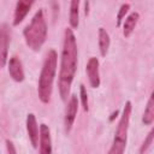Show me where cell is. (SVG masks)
<instances>
[{
	"label": "cell",
	"instance_id": "obj_18",
	"mask_svg": "<svg viewBox=\"0 0 154 154\" xmlns=\"http://www.w3.org/2000/svg\"><path fill=\"white\" fill-rule=\"evenodd\" d=\"M79 90H81V101H82V106H83V109L87 112L89 109L88 107V94H87V90H85V87L83 84L79 85Z\"/></svg>",
	"mask_w": 154,
	"mask_h": 154
},
{
	"label": "cell",
	"instance_id": "obj_5",
	"mask_svg": "<svg viewBox=\"0 0 154 154\" xmlns=\"http://www.w3.org/2000/svg\"><path fill=\"white\" fill-rule=\"evenodd\" d=\"M10 45V28L7 24L0 25V69H2L7 61Z\"/></svg>",
	"mask_w": 154,
	"mask_h": 154
},
{
	"label": "cell",
	"instance_id": "obj_15",
	"mask_svg": "<svg viewBox=\"0 0 154 154\" xmlns=\"http://www.w3.org/2000/svg\"><path fill=\"white\" fill-rule=\"evenodd\" d=\"M78 7H79V1L78 0H72L70 2V25L76 29L78 26V18H79V12H78Z\"/></svg>",
	"mask_w": 154,
	"mask_h": 154
},
{
	"label": "cell",
	"instance_id": "obj_8",
	"mask_svg": "<svg viewBox=\"0 0 154 154\" xmlns=\"http://www.w3.org/2000/svg\"><path fill=\"white\" fill-rule=\"evenodd\" d=\"M26 131H28V136H29V140H30L32 147L37 148L38 141H40V135H38L37 122H36L34 113H29L26 117Z\"/></svg>",
	"mask_w": 154,
	"mask_h": 154
},
{
	"label": "cell",
	"instance_id": "obj_17",
	"mask_svg": "<svg viewBox=\"0 0 154 154\" xmlns=\"http://www.w3.org/2000/svg\"><path fill=\"white\" fill-rule=\"evenodd\" d=\"M129 8H130V5H129V4H123V5L120 6L119 12H118V14H117V26H120L122 20H123V18L125 17V14L128 13Z\"/></svg>",
	"mask_w": 154,
	"mask_h": 154
},
{
	"label": "cell",
	"instance_id": "obj_4",
	"mask_svg": "<svg viewBox=\"0 0 154 154\" xmlns=\"http://www.w3.org/2000/svg\"><path fill=\"white\" fill-rule=\"evenodd\" d=\"M131 109H132L131 102L126 101V103L123 108V113L120 116L119 123L117 125L113 143L111 146L108 154H124L125 148H126V141H128V130H129Z\"/></svg>",
	"mask_w": 154,
	"mask_h": 154
},
{
	"label": "cell",
	"instance_id": "obj_3",
	"mask_svg": "<svg viewBox=\"0 0 154 154\" xmlns=\"http://www.w3.org/2000/svg\"><path fill=\"white\" fill-rule=\"evenodd\" d=\"M25 42L32 51H40L47 37V24L43 11L38 10L23 31Z\"/></svg>",
	"mask_w": 154,
	"mask_h": 154
},
{
	"label": "cell",
	"instance_id": "obj_7",
	"mask_svg": "<svg viewBox=\"0 0 154 154\" xmlns=\"http://www.w3.org/2000/svg\"><path fill=\"white\" fill-rule=\"evenodd\" d=\"M87 75L89 83L93 88L100 87V73H99V60L95 57H91L87 63Z\"/></svg>",
	"mask_w": 154,
	"mask_h": 154
},
{
	"label": "cell",
	"instance_id": "obj_20",
	"mask_svg": "<svg viewBox=\"0 0 154 154\" xmlns=\"http://www.w3.org/2000/svg\"><path fill=\"white\" fill-rule=\"evenodd\" d=\"M84 6H85L84 12H85V14H88V13H89V10H88V7H89V2H84Z\"/></svg>",
	"mask_w": 154,
	"mask_h": 154
},
{
	"label": "cell",
	"instance_id": "obj_10",
	"mask_svg": "<svg viewBox=\"0 0 154 154\" xmlns=\"http://www.w3.org/2000/svg\"><path fill=\"white\" fill-rule=\"evenodd\" d=\"M8 73L16 82H23L24 81V70L22 61L17 57H12L8 61Z\"/></svg>",
	"mask_w": 154,
	"mask_h": 154
},
{
	"label": "cell",
	"instance_id": "obj_16",
	"mask_svg": "<svg viewBox=\"0 0 154 154\" xmlns=\"http://www.w3.org/2000/svg\"><path fill=\"white\" fill-rule=\"evenodd\" d=\"M153 137H154V130H150L148 136H147V138L143 141V143H142V146L140 148V154H144V152H147V149L150 147V144L153 142Z\"/></svg>",
	"mask_w": 154,
	"mask_h": 154
},
{
	"label": "cell",
	"instance_id": "obj_6",
	"mask_svg": "<svg viewBox=\"0 0 154 154\" xmlns=\"http://www.w3.org/2000/svg\"><path fill=\"white\" fill-rule=\"evenodd\" d=\"M77 109H78V100H77L76 95H72L70 97V100L67 102V106H66V109H65L64 124H65L66 132H70V130L73 125V122H75V118H76V114H77Z\"/></svg>",
	"mask_w": 154,
	"mask_h": 154
},
{
	"label": "cell",
	"instance_id": "obj_9",
	"mask_svg": "<svg viewBox=\"0 0 154 154\" xmlns=\"http://www.w3.org/2000/svg\"><path fill=\"white\" fill-rule=\"evenodd\" d=\"M40 154H52V140L51 131L46 124L40 126Z\"/></svg>",
	"mask_w": 154,
	"mask_h": 154
},
{
	"label": "cell",
	"instance_id": "obj_19",
	"mask_svg": "<svg viewBox=\"0 0 154 154\" xmlns=\"http://www.w3.org/2000/svg\"><path fill=\"white\" fill-rule=\"evenodd\" d=\"M6 147H7V152H8V154H17V150H16L14 144L12 143V141L6 140Z\"/></svg>",
	"mask_w": 154,
	"mask_h": 154
},
{
	"label": "cell",
	"instance_id": "obj_12",
	"mask_svg": "<svg viewBox=\"0 0 154 154\" xmlns=\"http://www.w3.org/2000/svg\"><path fill=\"white\" fill-rule=\"evenodd\" d=\"M138 18H140V14L137 12H132L125 18V22H124V25H123V28H124L123 29V35L125 37H129L132 34V31H134V29H135V26L138 22Z\"/></svg>",
	"mask_w": 154,
	"mask_h": 154
},
{
	"label": "cell",
	"instance_id": "obj_2",
	"mask_svg": "<svg viewBox=\"0 0 154 154\" xmlns=\"http://www.w3.org/2000/svg\"><path fill=\"white\" fill-rule=\"evenodd\" d=\"M57 71V52L51 49L45 59L41 75L38 78V97L43 103H48L52 95L53 82Z\"/></svg>",
	"mask_w": 154,
	"mask_h": 154
},
{
	"label": "cell",
	"instance_id": "obj_14",
	"mask_svg": "<svg viewBox=\"0 0 154 154\" xmlns=\"http://www.w3.org/2000/svg\"><path fill=\"white\" fill-rule=\"evenodd\" d=\"M154 120V94L152 93L148 100V103L146 106L143 117H142V122L144 125H150Z\"/></svg>",
	"mask_w": 154,
	"mask_h": 154
},
{
	"label": "cell",
	"instance_id": "obj_11",
	"mask_svg": "<svg viewBox=\"0 0 154 154\" xmlns=\"http://www.w3.org/2000/svg\"><path fill=\"white\" fill-rule=\"evenodd\" d=\"M32 4H34L32 1H24V0H20V1H18V2L16 4L13 25H18L19 23L23 22V19L25 18V16L28 14V12L30 11Z\"/></svg>",
	"mask_w": 154,
	"mask_h": 154
},
{
	"label": "cell",
	"instance_id": "obj_1",
	"mask_svg": "<svg viewBox=\"0 0 154 154\" xmlns=\"http://www.w3.org/2000/svg\"><path fill=\"white\" fill-rule=\"evenodd\" d=\"M77 58L78 49L76 43V37L71 29L65 30L64 46L61 52V64L59 72V93L63 100L67 99L70 94V88L77 70Z\"/></svg>",
	"mask_w": 154,
	"mask_h": 154
},
{
	"label": "cell",
	"instance_id": "obj_13",
	"mask_svg": "<svg viewBox=\"0 0 154 154\" xmlns=\"http://www.w3.org/2000/svg\"><path fill=\"white\" fill-rule=\"evenodd\" d=\"M109 43H111V40H109L108 32L103 28H99V48L102 57H106L109 48Z\"/></svg>",
	"mask_w": 154,
	"mask_h": 154
}]
</instances>
